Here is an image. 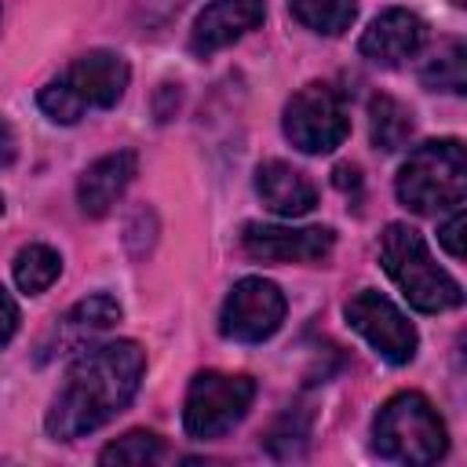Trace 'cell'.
Segmentation results:
<instances>
[{
  "instance_id": "6da1fadb",
  "label": "cell",
  "mask_w": 467,
  "mask_h": 467,
  "mask_svg": "<svg viewBox=\"0 0 467 467\" xmlns=\"http://www.w3.org/2000/svg\"><path fill=\"white\" fill-rule=\"evenodd\" d=\"M142 372H146V350L135 339H109L80 350L47 405L44 416L47 434L58 441H73L99 431L131 405Z\"/></svg>"
},
{
  "instance_id": "7a4b0ae2",
  "label": "cell",
  "mask_w": 467,
  "mask_h": 467,
  "mask_svg": "<svg viewBox=\"0 0 467 467\" xmlns=\"http://www.w3.org/2000/svg\"><path fill=\"white\" fill-rule=\"evenodd\" d=\"M379 259L390 281L401 288V296L420 310V314H441L463 303L460 281L441 270L423 241L420 230L409 223H390L379 237Z\"/></svg>"
},
{
  "instance_id": "3957f363",
  "label": "cell",
  "mask_w": 467,
  "mask_h": 467,
  "mask_svg": "<svg viewBox=\"0 0 467 467\" xmlns=\"http://www.w3.org/2000/svg\"><path fill=\"white\" fill-rule=\"evenodd\" d=\"M372 449L376 456L405 467L438 463L449 449V431L438 409L420 390H401L379 405L372 420Z\"/></svg>"
},
{
  "instance_id": "277c9868",
  "label": "cell",
  "mask_w": 467,
  "mask_h": 467,
  "mask_svg": "<svg viewBox=\"0 0 467 467\" xmlns=\"http://www.w3.org/2000/svg\"><path fill=\"white\" fill-rule=\"evenodd\" d=\"M398 201L409 212L431 215L463 204L467 197V153L460 139H434L416 146L394 179Z\"/></svg>"
},
{
  "instance_id": "5b68a950",
  "label": "cell",
  "mask_w": 467,
  "mask_h": 467,
  "mask_svg": "<svg viewBox=\"0 0 467 467\" xmlns=\"http://www.w3.org/2000/svg\"><path fill=\"white\" fill-rule=\"evenodd\" d=\"M255 401V379L244 372H197L182 401V427L197 441L223 438L234 431Z\"/></svg>"
},
{
  "instance_id": "8992f818",
  "label": "cell",
  "mask_w": 467,
  "mask_h": 467,
  "mask_svg": "<svg viewBox=\"0 0 467 467\" xmlns=\"http://www.w3.org/2000/svg\"><path fill=\"white\" fill-rule=\"evenodd\" d=\"M281 131L299 153H314V157L332 153L350 135V113H347L343 95L332 84H321V80L303 84L285 102Z\"/></svg>"
},
{
  "instance_id": "52a82bcc",
  "label": "cell",
  "mask_w": 467,
  "mask_h": 467,
  "mask_svg": "<svg viewBox=\"0 0 467 467\" xmlns=\"http://www.w3.org/2000/svg\"><path fill=\"white\" fill-rule=\"evenodd\" d=\"M288 314L285 292L266 277H241L219 310V332L234 343L270 339Z\"/></svg>"
},
{
  "instance_id": "ba28073f",
  "label": "cell",
  "mask_w": 467,
  "mask_h": 467,
  "mask_svg": "<svg viewBox=\"0 0 467 467\" xmlns=\"http://www.w3.org/2000/svg\"><path fill=\"white\" fill-rule=\"evenodd\" d=\"M347 321L350 328L390 365H409L416 358V347H420V332L416 325L376 288H365L358 292L350 303H347Z\"/></svg>"
},
{
  "instance_id": "9c48e42d",
  "label": "cell",
  "mask_w": 467,
  "mask_h": 467,
  "mask_svg": "<svg viewBox=\"0 0 467 467\" xmlns=\"http://www.w3.org/2000/svg\"><path fill=\"white\" fill-rule=\"evenodd\" d=\"M241 248L259 263H325L336 248V234L328 226L248 223L241 234Z\"/></svg>"
},
{
  "instance_id": "30bf717a",
  "label": "cell",
  "mask_w": 467,
  "mask_h": 467,
  "mask_svg": "<svg viewBox=\"0 0 467 467\" xmlns=\"http://www.w3.org/2000/svg\"><path fill=\"white\" fill-rule=\"evenodd\" d=\"M58 80L84 102V109H109L124 99L131 69L117 51L99 47V51H88V55L73 58Z\"/></svg>"
},
{
  "instance_id": "8fae6325",
  "label": "cell",
  "mask_w": 467,
  "mask_h": 467,
  "mask_svg": "<svg viewBox=\"0 0 467 467\" xmlns=\"http://www.w3.org/2000/svg\"><path fill=\"white\" fill-rule=\"evenodd\" d=\"M266 18V4L263 0H212L190 29V51L208 58L219 47H230L234 40H241L244 33H252L259 22Z\"/></svg>"
},
{
  "instance_id": "7c38bea8",
  "label": "cell",
  "mask_w": 467,
  "mask_h": 467,
  "mask_svg": "<svg viewBox=\"0 0 467 467\" xmlns=\"http://www.w3.org/2000/svg\"><path fill=\"white\" fill-rule=\"evenodd\" d=\"M423 40H427L423 18L416 11L390 7L368 22V29L358 40V51L376 66H401L423 47Z\"/></svg>"
},
{
  "instance_id": "4fadbf2b",
  "label": "cell",
  "mask_w": 467,
  "mask_h": 467,
  "mask_svg": "<svg viewBox=\"0 0 467 467\" xmlns=\"http://www.w3.org/2000/svg\"><path fill=\"white\" fill-rule=\"evenodd\" d=\"M139 171V157L135 150H113L99 161H91L77 182V204L88 219H102L106 212H113V204L124 197V190L131 186Z\"/></svg>"
},
{
  "instance_id": "5bb4252c",
  "label": "cell",
  "mask_w": 467,
  "mask_h": 467,
  "mask_svg": "<svg viewBox=\"0 0 467 467\" xmlns=\"http://www.w3.org/2000/svg\"><path fill=\"white\" fill-rule=\"evenodd\" d=\"M255 193L281 219L310 215L317 204V186L306 179V171L288 161H263L255 168Z\"/></svg>"
},
{
  "instance_id": "9a60e30c",
  "label": "cell",
  "mask_w": 467,
  "mask_h": 467,
  "mask_svg": "<svg viewBox=\"0 0 467 467\" xmlns=\"http://www.w3.org/2000/svg\"><path fill=\"white\" fill-rule=\"evenodd\" d=\"M120 314H124L120 303L106 292H95V296L73 303L55 325V350H80L91 336L109 332L120 321Z\"/></svg>"
},
{
  "instance_id": "2e32d148",
  "label": "cell",
  "mask_w": 467,
  "mask_h": 467,
  "mask_svg": "<svg viewBox=\"0 0 467 467\" xmlns=\"http://www.w3.org/2000/svg\"><path fill=\"white\" fill-rule=\"evenodd\" d=\"M412 109L394 99V95H372L368 99V135H372V146L383 150V153H394L401 150L409 139H412Z\"/></svg>"
},
{
  "instance_id": "e0dca14e",
  "label": "cell",
  "mask_w": 467,
  "mask_h": 467,
  "mask_svg": "<svg viewBox=\"0 0 467 467\" xmlns=\"http://www.w3.org/2000/svg\"><path fill=\"white\" fill-rule=\"evenodd\" d=\"M11 274H15L18 292L40 296V292H47V288L58 281V274H62V255H58L51 244H40V241H36V244H26V248L15 255Z\"/></svg>"
},
{
  "instance_id": "ac0fdd59",
  "label": "cell",
  "mask_w": 467,
  "mask_h": 467,
  "mask_svg": "<svg viewBox=\"0 0 467 467\" xmlns=\"http://www.w3.org/2000/svg\"><path fill=\"white\" fill-rule=\"evenodd\" d=\"M420 84L431 91H449V95H463L467 88V47L463 40H445L420 69Z\"/></svg>"
},
{
  "instance_id": "d6986e66",
  "label": "cell",
  "mask_w": 467,
  "mask_h": 467,
  "mask_svg": "<svg viewBox=\"0 0 467 467\" xmlns=\"http://www.w3.org/2000/svg\"><path fill=\"white\" fill-rule=\"evenodd\" d=\"M288 11L310 33L339 36L358 18V0H288Z\"/></svg>"
},
{
  "instance_id": "ffe728a7",
  "label": "cell",
  "mask_w": 467,
  "mask_h": 467,
  "mask_svg": "<svg viewBox=\"0 0 467 467\" xmlns=\"http://www.w3.org/2000/svg\"><path fill=\"white\" fill-rule=\"evenodd\" d=\"M161 456H164V441H161L153 431H128L124 438L109 441V445L99 452V463H106V467H113V463H131V467H139V463H157Z\"/></svg>"
},
{
  "instance_id": "44dd1931",
  "label": "cell",
  "mask_w": 467,
  "mask_h": 467,
  "mask_svg": "<svg viewBox=\"0 0 467 467\" xmlns=\"http://www.w3.org/2000/svg\"><path fill=\"white\" fill-rule=\"evenodd\" d=\"M36 102H40V109H44L55 124H77V120L84 117V102H80L62 80L44 84L40 95H36Z\"/></svg>"
},
{
  "instance_id": "7402d4cb",
  "label": "cell",
  "mask_w": 467,
  "mask_h": 467,
  "mask_svg": "<svg viewBox=\"0 0 467 467\" xmlns=\"http://www.w3.org/2000/svg\"><path fill=\"white\" fill-rule=\"evenodd\" d=\"M306 434H310V420H306V416L299 420V412H285V416L274 423V431L266 434V445H270L274 456H292V452H296L292 445H303Z\"/></svg>"
},
{
  "instance_id": "603a6c76",
  "label": "cell",
  "mask_w": 467,
  "mask_h": 467,
  "mask_svg": "<svg viewBox=\"0 0 467 467\" xmlns=\"http://www.w3.org/2000/svg\"><path fill=\"white\" fill-rule=\"evenodd\" d=\"M463 226H467V215H463V208L456 204L452 208V215L441 223V230H438V241H441V248L452 255V259H463Z\"/></svg>"
},
{
  "instance_id": "cb8c5ba5",
  "label": "cell",
  "mask_w": 467,
  "mask_h": 467,
  "mask_svg": "<svg viewBox=\"0 0 467 467\" xmlns=\"http://www.w3.org/2000/svg\"><path fill=\"white\" fill-rule=\"evenodd\" d=\"M18 321H22V317H18V303H15V299H11V292L0 285V350L15 339Z\"/></svg>"
},
{
  "instance_id": "d4e9b609",
  "label": "cell",
  "mask_w": 467,
  "mask_h": 467,
  "mask_svg": "<svg viewBox=\"0 0 467 467\" xmlns=\"http://www.w3.org/2000/svg\"><path fill=\"white\" fill-rule=\"evenodd\" d=\"M15 157H18V135H15V128L0 117V168H11Z\"/></svg>"
},
{
  "instance_id": "484cf974",
  "label": "cell",
  "mask_w": 467,
  "mask_h": 467,
  "mask_svg": "<svg viewBox=\"0 0 467 467\" xmlns=\"http://www.w3.org/2000/svg\"><path fill=\"white\" fill-rule=\"evenodd\" d=\"M332 182H336L339 190H358V186H361V175H358L354 164H339V168L332 171Z\"/></svg>"
},
{
  "instance_id": "4316f807",
  "label": "cell",
  "mask_w": 467,
  "mask_h": 467,
  "mask_svg": "<svg viewBox=\"0 0 467 467\" xmlns=\"http://www.w3.org/2000/svg\"><path fill=\"white\" fill-rule=\"evenodd\" d=\"M0 215H4V197H0Z\"/></svg>"
},
{
  "instance_id": "83f0119b",
  "label": "cell",
  "mask_w": 467,
  "mask_h": 467,
  "mask_svg": "<svg viewBox=\"0 0 467 467\" xmlns=\"http://www.w3.org/2000/svg\"><path fill=\"white\" fill-rule=\"evenodd\" d=\"M175 4H179V0H175Z\"/></svg>"
}]
</instances>
